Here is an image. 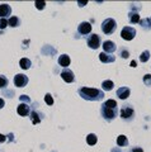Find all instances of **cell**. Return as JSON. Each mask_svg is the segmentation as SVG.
<instances>
[{
	"instance_id": "obj_28",
	"label": "cell",
	"mask_w": 151,
	"mask_h": 152,
	"mask_svg": "<svg viewBox=\"0 0 151 152\" xmlns=\"http://www.w3.org/2000/svg\"><path fill=\"white\" fill-rule=\"evenodd\" d=\"M144 84L147 85V86H150V85H151V75L150 74L144 76Z\"/></svg>"
},
{
	"instance_id": "obj_10",
	"label": "cell",
	"mask_w": 151,
	"mask_h": 152,
	"mask_svg": "<svg viewBox=\"0 0 151 152\" xmlns=\"http://www.w3.org/2000/svg\"><path fill=\"white\" fill-rule=\"evenodd\" d=\"M116 43L114 42H112V41H106L104 43H103V50H104V52L106 53H108V55H112L113 52L116 51Z\"/></svg>"
},
{
	"instance_id": "obj_8",
	"label": "cell",
	"mask_w": 151,
	"mask_h": 152,
	"mask_svg": "<svg viewBox=\"0 0 151 152\" xmlns=\"http://www.w3.org/2000/svg\"><path fill=\"white\" fill-rule=\"evenodd\" d=\"M78 32L80 34H89L92 32V24L88 22H83L80 23L79 27H78Z\"/></svg>"
},
{
	"instance_id": "obj_38",
	"label": "cell",
	"mask_w": 151,
	"mask_h": 152,
	"mask_svg": "<svg viewBox=\"0 0 151 152\" xmlns=\"http://www.w3.org/2000/svg\"><path fill=\"white\" fill-rule=\"evenodd\" d=\"M150 19H151V18H150Z\"/></svg>"
},
{
	"instance_id": "obj_2",
	"label": "cell",
	"mask_w": 151,
	"mask_h": 152,
	"mask_svg": "<svg viewBox=\"0 0 151 152\" xmlns=\"http://www.w3.org/2000/svg\"><path fill=\"white\" fill-rule=\"evenodd\" d=\"M102 115L106 121H112L114 119L116 115H117V102L113 100V99H109L107 100L104 104L102 105Z\"/></svg>"
},
{
	"instance_id": "obj_15",
	"label": "cell",
	"mask_w": 151,
	"mask_h": 152,
	"mask_svg": "<svg viewBox=\"0 0 151 152\" xmlns=\"http://www.w3.org/2000/svg\"><path fill=\"white\" fill-rule=\"evenodd\" d=\"M59 64L60 66H62V67H67L70 65V57L67 55H62L59 57Z\"/></svg>"
},
{
	"instance_id": "obj_30",
	"label": "cell",
	"mask_w": 151,
	"mask_h": 152,
	"mask_svg": "<svg viewBox=\"0 0 151 152\" xmlns=\"http://www.w3.org/2000/svg\"><path fill=\"white\" fill-rule=\"evenodd\" d=\"M19 100L21 102H24V103H31V99L27 96V95H22V96H19Z\"/></svg>"
},
{
	"instance_id": "obj_35",
	"label": "cell",
	"mask_w": 151,
	"mask_h": 152,
	"mask_svg": "<svg viewBox=\"0 0 151 152\" xmlns=\"http://www.w3.org/2000/svg\"><path fill=\"white\" fill-rule=\"evenodd\" d=\"M86 3H88L86 0H85V1H78V4H79L80 7H84V5H85V4H86Z\"/></svg>"
},
{
	"instance_id": "obj_1",
	"label": "cell",
	"mask_w": 151,
	"mask_h": 152,
	"mask_svg": "<svg viewBox=\"0 0 151 152\" xmlns=\"http://www.w3.org/2000/svg\"><path fill=\"white\" fill-rule=\"evenodd\" d=\"M78 93L83 99H85V100H93V102L102 100L103 96H104L102 90L92 89V88H80L78 90Z\"/></svg>"
},
{
	"instance_id": "obj_23",
	"label": "cell",
	"mask_w": 151,
	"mask_h": 152,
	"mask_svg": "<svg viewBox=\"0 0 151 152\" xmlns=\"http://www.w3.org/2000/svg\"><path fill=\"white\" fill-rule=\"evenodd\" d=\"M150 58V52L149 51H144L142 53H141V56H140V61L141 62H146Z\"/></svg>"
},
{
	"instance_id": "obj_25",
	"label": "cell",
	"mask_w": 151,
	"mask_h": 152,
	"mask_svg": "<svg viewBox=\"0 0 151 152\" xmlns=\"http://www.w3.org/2000/svg\"><path fill=\"white\" fill-rule=\"evenodd\" d=\"M31 117H32V122L34 123V124H37V123H40V122H41L40 115H38V114H37L36 112H32V113H31Z\"/></svg>"
},
{
	"instance_id": "obj_12",
	"label": "cell",
	"mask_w": 151,
	"mask_h": 152,
	"mask_svg": "<svg viewBox=\"0 0 151 152\" xmlns=\"http://www.w3.org/2000/svg\"><path fill=\"white\" fill-rule=\"evenodd\" d=\"M17 112H18V114H21V115L26 117V115H28V114H29L31 109H29V107H28V104L21 103L19 105H18V108H17Z\"/></svg>"
},
{
	"instance_id": "obj_19",
	"label": "cell",
	"mask_w": 151,
	"mask_h": 152,
	"mask_svg": "<svg viewBox=\"0 0 151 152\" xmlns=\"http://www.w3.org/2000/svg\"><path fill=\"white\" fill-rule=\"evenodd\" d=\"M128 19H130L131 23H139V22H140V15H139V13L131 12V13L128 14Z\"/></svg>"
},
{
	"instance_id": "obj_24",
	"label": "cell",
	"mask_w": 151,
	"mask_h": 152,
	"mask_svg": "<svg viewBox=\"0 0 151 152\" xmlns=\"http://www.w3.org/2000/svg\"><path fill=\"white\" fill-rule=\"evenodd\" d=\"M8 86V79L5 77V76L0 75V89H4Z\"/></svg>"
},
{
	"instance_id": "obj_13",
	"label": "cell",
	"mask_w": 151,
	"mask_h": 152,
	"mask_svg": "<svg viewBox=\"0 0 151 152\" xmlns=\"http://www.w3.org/2000/svg\"><path fill=\"white\" fill-rule=\"evenodd\" d=\"M99 60L104 64H109V62H114L116 57L113 55H108V53H106V52H102V53L99 55Z\"/></svg>"
},
{
	"instance_id": "obj_21",
	"label": "cell",
	"mask_w": 151,
	"mask_h": 152,
	"mask_svg": "<svg viewBox=\"0 0 151 152\" xmlns=\"http://www.w3.org/2000/svg\"><path fill=\"white\" fill-rule=\"evenodd\" d=\"M97 141H98V138H97V136H95V134H93V133H90V134H88V137H86V142H88V145L94 146V145L97 143Z\"/></svg>"
},
{
	"instance_id": "obj_11",
	"label": "cell",
	"mask_w": 151,
	"mask_h": 152,
	"mask_svg": "<svg viewBox=\"0 0 151 152\" xmlns=\"http://www.w3.org/2000/svg\"><path fill=\"white\" fill-rule=\"evenodd\" d=\"M130 89L127 88V86H122L119 88L118 90H117V96H118L119 99H122V100H126L127 98L130 96Z\"/></svg>"
},
{
	"instance_id": "obj_22",
	"label": "cell",
	"mask_w": 151,
	"mask_h": 152,
	"mask_svg": "<svg viewBox=\"0 0 151 152\" xmlns=\"http://www.w3.org/2000/svg\"><path fill=\"white\" fill-rule=\"evenodd\" d=\"M141 23V27H144L145 29H150V26H151V19H142V20H140Z\"/></svg>"
},
{
	"instance_id": "obj_18",
	"label": "cell",
	"mask_w": 151,
	"mask_h": 152,
	"mask_svg": "<svg viewBox=\"0 0 151 152\" xmlns=\"http://www.w3.org/2000/svg\"><path fill=\"white\" fill-rule=\"evenodd\" d=\"M117 145H118L119 147H123V146H127L128 145V140H127V137L121 134L118 136V138H117Z\"/></svg>"
},
{
	"instance_id": "obj_33",
	"label": "cell",
	"mask_w": 151,
	"mask_h": 152,
	"mask_svg": "<svg viewBox=\"0 0 151 152\" xmlns=\"http://www.w3.org/2000/svg\"><path fill=\"white\" fill-rule=\"evenodd\" d=\"M5 136H4V134H1V133H0V143H1V142H5Z\"/></svg>"
},
{
	"instance_id": "obj_6",
	"label": "cell",
	"mask_w": 151,
	"mask_h": 152,
	"mask_svg": "<svg viewBox=\"0 0 151 152\" xmlns=\"http://www.w3.org/2000/svg\"><path fill=\"white\" fill-rule=\"evenodd\" d=\"M88 46L93 50H97L99 46H100V38H99L98 34H92L88 37Z\"/></svg>"
},
{
	"instance_id": "obj_20",
	"label": "cell",
	"mask_w": 151,
	"mask_h": 152,
	"mask_svg": "<svg viewBox=\"0 0 151 152\" xmlns=\"http://www.w3.org/2000/svg\"><path fill=\"white\" fill-rule=\"evenodd\" d=\"M19 23H21V20H19V18H18V17H10V19L8 20V26L18 27V26H19Z\"/></svg>"
},
{
	"instance_id": "obj_27",
	"label": "cell",
	"mask_w": 151,
	"mask_h": 152,
	"mask_svg": "<svg viewBox=\"0 0 151 152\" xmlns=\"http://www.w3.org/2000/svg\"><path fill=\"white\" fill-rule=\"evenodd\" d=\"M8 27V20L5 18H0V29H5Z\"/></svg>"
},
{
	"instance_id": "obj_31",
	"label": "cell",
	"mask_w": 151,
	"mask_h": 152,
	"mask_svg": "<svg viewBox=\"0 0 151 152\" xmlns=\"http://www.w3.org/2000/svg\"><path fill=\"white\" fill-rule=\"evenodd\" d=\"M121 56L123 57V58H127V57L130 56V53H128V51L127 50H121Z\"/></svg>"
},
{
	"instance_id": "obj_32",
	"label": "cell",
	"mask_w": 151,
	"mask_h": 152,
	"mask_svg": "<svg viewBox=\"0 0 151 152\" xmlns=\"http://www.w3.org/2000/svg\"><path fill=\"white\" fill-rule=\"evenodd\" d=\"M132 152H144V150L140 147H135V148H132Z\"/></svg>"
},
{
	"instance_id": "obj_9",
	"label": "cell",
	"mask_w": 151,
	"mask_h": 152,
	"mask_svg": "<svg viewBox=\"0 0 151 152\" xmlns=\"http://www.w3.org/2000/svg\"><path fill=\"white\" fill-rule=\"evenodd\" d=\"M61 77H62L64 81H66V83H74V80H75L74 72L69 69H65V70L61 71Z\"/></svg>"
},
{
	"instance_id": "obj_14",
	"label": "cell",
	"mask_w": 151,
	"mask_h": 152,
	"mask_svg": "<svg viewBox=\"0 0 151 152\" xmlns=\"http://www.w3.org/2000/svg\"><path fill=\"white\" fill-rule=\"evenodd\" d=\"M10 13H12V8L8 4H1L0 5V18H5L10 15Z\"/></svg>"
},
{
	"instance_id": "obj_3",
	"label": "cell",
	"mask_w": 151,
	"mask_h": 152,
	"mask_svg": "<svg viewBox=\"0 0 151 152\" xmlns=\"http://www.w3.org/2000/svg\"><path fill=\"white\" fill-rule=\"evenodd\" d=\"M116 28H117V23L114 19H112V18H108L102 23V31L104 32L106 34H112V33L116 31Z\"/></svg>"
},
{
	"instance_id": "obj_26",
	"label": "cell",
	"mask_w": 151,
	"mask_h": 152,
	"mask_svg": "<svg viewBox=\"0 0 151 152\" xmlns=\"http://www.w3.org/2000/svg\"><path fill=\"white\" fill-rule=\"evenodd\" d=\"M45 100H46V103L48 104V105H52V104H54V98H52V95H51L50 93H48V94H46Z\"/></svg>"
},
{
	"instance_id": "obj_29",
	"label": "cell",
	"mask_w": 151,
	"mask_h": 152,
	"mask_svg": "<svg viewBox=\"0 0 151 152\" xmlns=\"http://www.w3.org/2000/svg\"><path fill=\"white\" fill-rule=\"evenodd\" d=\"M45 5H46V3H45V1H40V0H37V1H36V8H37V9H40V10H41V9H43Z\"/></svg>"
},
{
	"instance_id": "obj_37",
	"label": "cell",
	"mask_w": 151,
	"mask_h": 152,
	"mask_svg": "<svg viewBox=\"0 0 151 152\" xmlns=\"http://www.w3.org/2000/svg\"><path fill=\"white\" fill-rule=\"evenodd\" d=\"M112 152H121L118 148H114V150H112Z\"/></svg>"
},
{
	"instance_id": "obj_4",
	"label": "cell",
	"mask_w": 151,
	"mask_h": 152,
	"mask_svg": "<svg viewBox=\"0 0 151 152\" xmlns=\"http://www.w3.org/2000/svg\"><path fill=\"white\" fill-rule=\"evenodd\" d=\"M135 36H136V29L135 28H132V27H125L121 31V37L123 38V39H126V41L133 39Z\"/></svg>"
},
{
	"instance_id": "obj_7",
	"label": "cell",
	"mask_w": 151,
	"mask_h": 152,
	"mask_svg": "<svg viewBox=\"0 0 151 152\" xmlns=\"http://www.w3.org/2000/svg\"><path fill=\"white\" fill-rule=\"evenodd\" d=\"M133 109H132L130 105H126L125 108L121 109V117L123 118V119H132L133 118Z\"/></svg>"
},
{
	"instance_id": "obj_16",
	"label": "cell",
	"mask_w": 151,
	"mask_h": 152,
	"mask_svg": "<svg viewBox=\"0 0 151 152\" xmlns=\"http://www.w3.org/2000/svg\"><path fill=\"white\" fill-rule=\"evenodd\" d=\"M19 66L23 70H28L32 66V62H31V60H28V58H22L19 61Z\"/></svg>"
},
{
	"instance_id": "obj_36",
	"label": "cell",
	"mask_w": 151,
	"mask_h": 152,
	"mask_svg": "<svg viewBox=\"0 0 151 152\" xmlns=\"http://www.w3.org/2000/svg\"><path fill=\"white\" fill-rule=\"evenodd\" d=\"M132 67H136V61H131V64H130Z\"/></svg>"
},
{
	"instance_id": "obj_34",
	"label": "cell",
	"mask_w": 151,
	"mask_h": 152,
	"mask_svg": "<svg viewBox=\"0 0 151 152\" xmlns=\"http://www.w3.org/2000/svg\"><path fill=\"white\" fill-rule=\"evenodd\" d=\"M4 104H5V102H4V99L0 98V109H1V108L4 107Z\"/></svg>"
},
{
	"instance_id": "obj_17",
	"label": "cell",
	"mask_w": 151,
	"mask_h": 152,
	"mask_svg": "<svg viewBox=\"0 0 151 152\" xmlns=\"http://www.w3.org/2000/svg\"><path fill=\"white\" fill-rule=\"evenodd\" d=\"M113 86H114V84H113V81H111V80H106V81L102 83V89L106 90V91H109V90H112Z\"/></svg>"
},
{
	"instance_id": "obj_5",
	"label": "cell",
	"mask_w": 151,
	"mask_h": 152,
	"mask_svg": "<svg viewBox=\"0 0 151 152\" xmlns=\"http://www.w3.org/2000/svg\"><path fill=\"white\" fill-rule=\"evenodd\" d=\"M28 84V77L23 74H18L14 76V85L18 88H24Z\"/></svg>"
}]
</instances>
